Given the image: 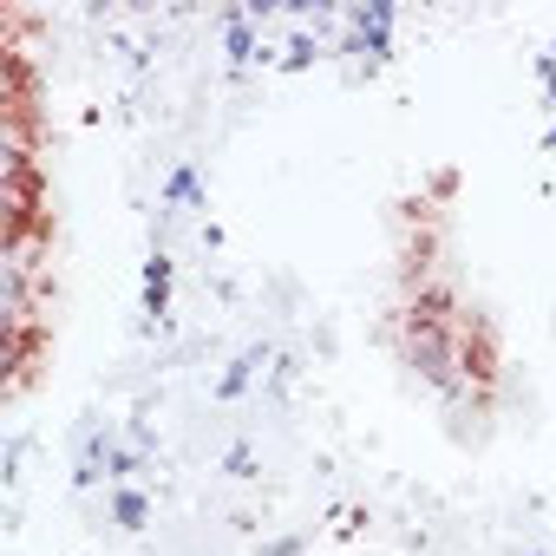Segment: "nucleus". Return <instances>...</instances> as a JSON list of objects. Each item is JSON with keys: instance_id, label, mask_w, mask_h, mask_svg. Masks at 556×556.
Instances as JSON below:
<instances>
[{"instance_id": "obj_1", "label": "nucleus", "mask_w": 556, "mask_h": 556, "mask_svg": "<svg viewBox=\"0 0 556 556\" xmlns=\"http://www.w3.org/2000/svg\"><path fill=\"white\" fill-rule=\"evenodd\" d=\"M400 361L426 380V387H439L445 400H471L478 393V374L484 367H471V354H465V341L452 334V328H432V321H400Z\"/></svg>"}, {"instance_id": "obj_10", "label": "nucleus", "mask_w": 556, "mask_h": 556, "mask_svg": "<svg viewBox=\"0 0 556 556\" xmlns=\"http://www.w3.org/2000/svg\"><path fill=\"white\" fill-rule=\"evenodd\" d=\"M223 478H236V484L255 478V445H249V439H236V445L223 452Z\"/></svg>"}, {"instance_id": "obj_12", "label": "nucleus", "mask_w": 556, "mask_h": 556, "mask_svg": "<svg viewBox=\"0 0 556 556\" xmlns=\"http://www.w3.org/2000/svg\"><path fill=\"white\" fill-rule=\"evenodd\" d=\"M536 79H543V92H549V105H556V53H536Z\"/></svg>"}, {"instance_id": "obj_11", "label": "nucleus", "mask_w": 556, "mask_h": 556, "mask_svg": "<svg viewBox=\"0 0 556 556\" xmlns=\"http://www.w3.org/2000/svg\"><path fill=\"white\" fill-rule=\"evenodd\" d=\"M302 549H308V536H302V530H295V536H268V543H262V556H302Z\"/></svg>"}, {"instance_id": "obj_3", "label": "nucleus", "mask_w": 556, "mask_h": 556, "mask_svg": "<svg viewBox=\"0 0 556 556\" xmlns=\"http://www.w3.org/2000/svg\"><path fill=\"white\" fill-rule=\"evenodd\" d=\"M452 315H458V295H452L445 282H419V289H413V302H406V321H432V328H452Z\"/></svg>"}, {"instance_id": "obj_5", "label": "nucleus", "mask_w": 556, "mask_h": 556, "mask_svg": "<svg viewBox=\"0 0 556 556\" xmlns=\"http://www.w3.org/2000/svg\"><path fill=\"white\" fill-rule=\"evenodd\" d=\"M144 315H151V321L170 315V255H164V249L144 262Z\"/></svg>"}, {"instance_id": "obj_7", "label": "nucleus", "mask_w": 556, "mask_h": 556, "mask_svg": "<svg viewBox=\"0 0 556 556\" xmlns=\"http://www.w3.org/2000/svg\"><path fill=\"white\" fill-rule=\"evenodd\" d=\"M138 471H144V452H138L131 439H118V445L105 452V484H131Z\"/></svg>"}, {"instance_id": "obj_2", "label": "nucleus", "mask_w": 556, "mask_h": 556, "mask_svg": "<svg viewBox=\"0 0 556 556\" xmlns=\"http://www.w3.org/2000/svg\"><path fill=\"white\" fill-rule=\"evenodd\" d=\"M348 53H367V66H380L393 53V0H374V8H354V40Z\"/></svg>"}, {"instance_id": "obj_6", "label": "nucleus", "mask_w": 556, "mask_h": 556, "mask_svg": "<svg viewBox=\"0 0 556 556\" xmlns=\"http://www.w3.org/2000/svg\"><path fill=\"white\" fill-rule=\"evenodd\" d=\"M112 523L118 530H144L151 523V497L138 484H112Z\"/></svg>"}, {"instance_id": "obj_13", "label": "nucleus", "mask_w": 556, "mask_h": 556, "mask_svg": "<svg viewBox=\"0 0 556 556\" xmlns=\"http://www.w3.org/2000/svg\"><path fill=\"white\" fill-rule=\"evenodd\" d=\"M543 151H556V118H549V131H543Z\"/></svg>"}, {"instance_id": "obj_4", "label": "nucleus", "mask_w": 556, "mask_h": 556, "mask_svg": "<svg viewBox=\"0 0 556 556\" xmlns=\"http://www.w3.org/2000/svg\"><path fill=\"white\" fill-rule=\"evenodd\" d=\"M268 361H275L268 348H242V354H236V361L223 367V380H216V400H242V393L255 387V374H262Z\"/></svg>"}, {"instance_id": "obj_14", "label": "nucleus", "mask_w": 556, "mask_h": 556, "mask_svg": "<svg viewBox=\"0 0 556 556\" xmlns=\"http://www.w3.org/2000/svg\"><path fill=\"white\" fill-rule=\"evenodd\" d=\"M549 53H556V47H549Z\"/></svg>"}, {"instance_id": "obj_8", "label": "nucleus", "mask_w": 556, "mask_h": 556, "mask_svg": "<svg viewBox=\"0 0 556 556\" xmlns=\"http://www.w3.org/2000/svg\"><path fill=\"white\" fill-rule=\"evenodd\" d=\"M164 203H184V210H203V184H197V170H190V164H177V170L164 177Z\"/></svg>"}, {"instance_id": "obj_9", "label": "nucleus", "mask_w": 556, "mask_h": 556, "mask_svg": "<svg viewBox=\"0 0 556 556\" xmlns=\"http://www.w3.org/2000/svg\"><path fill=\"white\" fill-rule=\"evenodd\" d=\"M315 60H321V40H315V34H295V40L282 47V73H308Z\"/></svg>"}]
</instances>
